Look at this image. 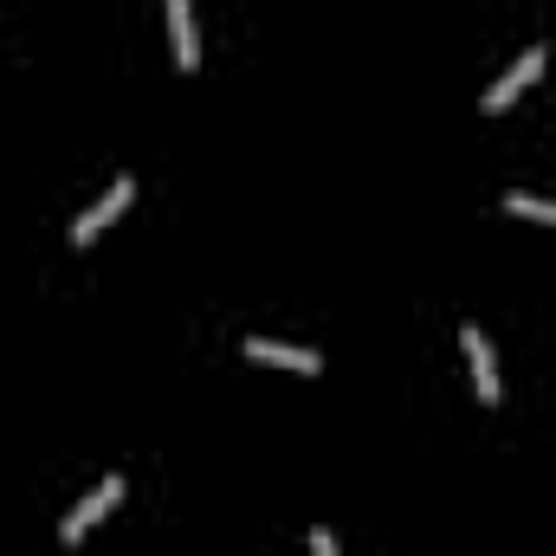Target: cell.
I'll return each instance as SVG.
<instances>
[{
	"mask_svg": "<svg viewBox=\"0 0 556 556\" xmlns=\"http://www.w3.org/2000/svg\"><path fill=\"white\" fill-rule=\"evenodd\" d=\"M130 201H137V181H130V175H117V181L104 188V201H91V207L72 220V247H91V240H98V233H104V227H111Z\"/></svg>",
	"mask_w": 556,
	"mask_h": 556,
	"instance_id": "cell-3",
	"label": "cell"
},
{
	"mask_svg": "<svg viewBox=\"0 0 556 556\" xmlns=\"http://www.w3.org/2000/svg\"><path fill=\"white\" fill-rule=\"evenodd\" d=\"M117 498H124V472L98 479V485H91V492H85V498L65 511V525H59V544H65V551H72V544H85V531H91L98 518H111V505H117Z\"/></svg>",
	"mask_w": 556,
	"mask_h": 556,
	"instance_id": "cell-1",
	"label": "cell"
},
{
	"mask_svg": "<svg viewBox=\"0 0 556 556\" xmlns=\"http://www.w3.org/2000/svg\"><path fill=\"white\" fill-rule=\"evenodd\" d=\"M311 556H337V538H330V531H324V525H317V531H311Z\"/></svg>",
	"mask_w": 556,
	"mask_h": 556,
	"instance_id": "cell-8",
	"label": "cell"
},
{
	"mask_svg": "<svg viewBox=\"0 0 556 556\" xmlns=\"http://www.w3.org/2000/svg\"><path fill=\"white\" fill-rule=\"evenodd\" d=\"M168 13V39H175V72L201 65V39H194V0H162Z\"/></svg>",
	"mask_w": 556,
	"mask_h": 556,
	"instance_id": "cell-5",
	"label": "cell"
},
{
	"mask_svg": "<svg viewBox=\"0 0 556 556\" xmlns=\"http://www.w3.org/2000/svg\"><path fill=\"white\" fill-rule=\"evenodd\" d=\"M505 207H511V214H525V220L556 227V201H551V194H525V188H518V194H505Z\"/></svg>",
	"mask_w": 556,
	"mask_h": 556,
	"instance_id": "cell-7",
	"label": "cell"
},
{
	"mask_svg": "<svg viewBox=\"0 0 556 556\" xmlns=\"http://www.w3.org/2000/svg\"><path fill=\"white\" fill-rule=\"evenodd\" d=\"M544 65H551V52H544V46H525V52L511 59V72H505V78H498L479 104H485L492 117H498V111H511V104H518V91H531V85L544 78Z\"/></svg>",
	"mask_w": 556,
	"mask_h": 556,
	"instance_id": "cell-2",
	"label": "cell"
},
{
	"mask_svg": "<svg viewBox=\"0 0 556 556\" xmlns=\"http://www.w3.org/2000/svg\"><path fill=\"white\" fill-rule=\"evenodd\" d=\"M459 343H466V363H472V389H479V402H485V408H498V395H505V389H498V363H492L485 330H479V324H466V330H459Z\"/></svg>",
	"mask_w": 556,
	"mask_h": 556,
	"instance_id": "cell-4",
	"label": "cell"
},
{
	"mask_svg": "<svg viewBox=\"0 0 556 556\" xmlns=\"http://www.w3.org/2000/svg\"><path fill=\"white\" fill-rule=\"evenodd\" d=\"M247 356H253V363H278V369H298V376H317V369H324L317 350H304V343H273V337H253Z\"/></svg>",
	"mask_w": 556,
	"mask_h": 556,
	"instance_id": "cell-6",
	"label": "cell"
}]
</instances>
